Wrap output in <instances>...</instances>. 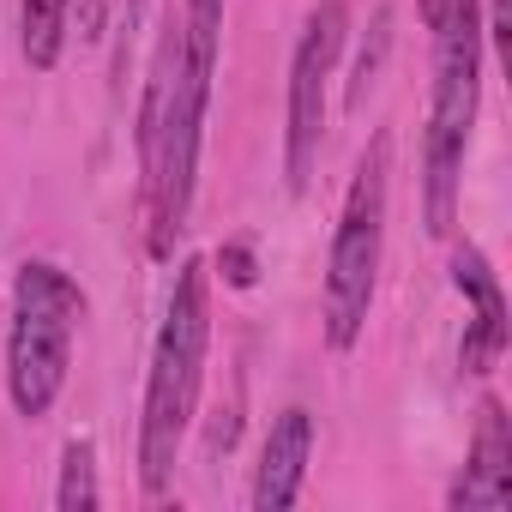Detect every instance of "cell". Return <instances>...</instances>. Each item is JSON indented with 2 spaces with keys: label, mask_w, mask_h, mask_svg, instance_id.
<instances>
[{
  "label": "cell",
  "mask_w": 512,
  "mask_h": 512,
  "mask_svg": "<svg viewBox=\"0 0 512 512\" xmlns=\"http://www.w3.org/2000/svg\"><path fill=\"white\" fill-rule=\"evenodd\" d=\"M55 506L61 512H85V506H97V452H91V440L79 434V440H67V458H61V494H55Z\"/></svg>",
  "instance_id": "10"
},
{
  "label": "cell",
  "mask_w": 512,
  "mask_h": 512,
  "mask_svg": "<svg viewBox=\"0 0 512 512\" xmlns=\"http://www.w3.org/2000/svg\"><path fill=\"white\" fill-rule=\"evenodd\" d=\"M139 25V0H127V19H121V31H133Z\"/></svg>",
  "instance_id": "13"
},
{
  "label": "cell",
  "mask_w": 512,
  "mask_h": 512,
  "mask_svg": "<svg viewBox=\"0 0 512 512\" xmlns=\"http://www.w3.org/2000/svg\"><path fill=\"white\" fill-rule=\"evenodd\" d=\"M386 43H392V13H380V19H374V37H368V49H362V61H356L350 109H362V103H368V85L380 79V55H386Z\"/></svg>",
  "instance_id": "11"
},
{
  "label": "cell",
  "mask_w": 512,
  "mask_h": 512,
  "mask_svg": "<svg viewBox=\"0 0 512 512\" xmlns=\"http://www.w3.org/2000/svg\"><path fill=\"white\" fill-rule=\"evenodd\" d=\"M308 452H314V416L308 410H284L266 434V452H260V482H253V506L260 512H278L302 494V470H308Z\"/></svg>",
  "instance_id": "8"
},
{
  "label": "cell",
  "mask_w": 512,
  "mask_h": 512,
  "mask_svg": "<svg viewBox=\"0 0 512 512\" xmlns=\"http://www.w3.org/2000/svg\"><path fill=\"white\" fill-rule=\"evenodd\" d=\"M217 272H223V284L253 290V278H260V266H253V247H247V241H229V247L217 253Z\"/></svg>",
  "instance_id": "12"
},
{
  "label": "cell",
  "mask_w": 512,
  "mask_h": 512,
  "mask_svg": "<svg viewBox=\"0 0 512 512\" xmlns=\"http://www.w3.org/2000/svg\"><path fill=\"white\" fill-rule=\"evenodd\" d=\"M434 31H440V61H434V121H428V229L446 235L452 205H458L470 121H476V73H482L476 0H440Z\"/></svg>",
  "instance_id": "2"
},
{
  "label": "cell",
  "mask_w": 512,
  "mask_h": 512,
  "mask_svg": "<svg viewBox=\"0 0 512 512\" xmlns=\"http://www.w3.org/2000/svg\"><path fill=\"white\" fill-rule=\"evenodd\" d=\"M458 512H506L512 506V422L500 410V398H482L476 410V446H470V470L452 488Z\"/></svg>",
  "instance_id": "6"
},
{
  "label": "cell",
  "mask_w": 512,
  "mask_h": 512,
  "mask_svg": "<svg viewBox=\"0 0 512 512\" xmlns=\"http://www.w3.org/2000/svg\"><path fill=\"white\" fill-rule=\"evenodd\" d=\"M344 0H320L308 31H302V49H296V67H290V187L308 193V175H314V157H320V133H326V73L344 49Z\"/></svg>",
  "instance_id": "5"
},
{
  "label": "cell",
  "mask_w": 512,
  "mask_h": 512,
  "mask_svg": "<svg viewBox=\"0 0 512 512\" xmlns=\"http://www.w3.org/2000/svg\"><path fill=\"white\" fill-rule=\"evenodd\" d=\"M452 284L458 296L470 302V332L458 344V368L464 374H488L506 350V302H500V278L488 272V260L476 247H458L452 253Z\"/></svg>",
  "instance_id": "7"
},
{
  "label": "cell",
  "mask_w": 512,
  "mask_h": 512,
  "mask_svg": "<svg viewBox=\"0 0 512 512\" xmlns=\"http://www.w3.org/2000/svg\"><path fill=\"white\" fill-rule=\"evenodd\" d=\"M205 260H187L169 296V320L157 332V356H151V386H145V428H139V470H145V494L169 488L181 434L193 422L199 404V362H205Z\"/></svg>",
  "instance_id": "1"
},
{
  "label": "cell",
  "mask_w": 512,
  "mask_h": 512,
  "mask_svg": "<svg viewBox=\"0 0 512 512\" xmlns=\"http://www.w3.org/2000/svg\"><path fill=\"white\" fill-rule=\"evenodd\" d=\"M85 320V296L79 284L49 266L31 260L19 266L13 284V338H7V386L19 416H43L67 380V350H73V326Z\"/></svg>",
  "instance_id": "3"
},
{
  "label": "cell",
  "mask_w": 512,
  "mask_h": 512,
  "mask_svg": "<svg viewBox=\"0 0 512 512\" xmlns=\"http://www.w3.org/2000/svg\"><path fill=\"white\" fill-rule=\"evenodd\" d=\"M67 7L73 0H25V61L31 67H55L61 31H67Z\"/></svg>",
  "instance_id": "9"
},
{
  "label": "cell",
  "mask_w": 512,
  "mask_h": 512,
  "mask_svg": "<svg viewBox=\"0 0 512 512\" xmlns=\"http://www.w3.org/2000/svg\"><path fill=\"white\" fill-rule=\"evenodd\" d=\"M380 229H386V139L368 145L350 199H344V223L332 241V272H326V338L338 350L356 344L368 302H374V272H380Z\"/></svg>",
  "instance_id": "4"
},
{
  "label": "cell",
  "mask_w": 512,
  "mask_h": 512,
  "mask_svg": "<svg viewBox=\"0 0 512 512\" xmlns=\"http://www.w3.org/2000/svg\"><path fill=\"white\" fill-rule=\"evenodd\" d=\"M422 13H428V25H434V13H440V0H422Z\"/></svg>",
  "instance_id": "14"
}]
</instances>
